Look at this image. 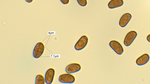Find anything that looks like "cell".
I'll list each match as a JSON object with an SVG mask.
<instances>
[{"instance_id": "obj_3", "label": "cell", "mask_w": 150, "mask_h": 84, "mask_svg": "<svg viewBox=\"0 0 150 84\" xmlns=\"http://www.w3.org/2000/svg\"><path fill=\"white\" fill-rule=\"evenodd\" d=\"M110 47L117 54L121 55L124 52V49L121 44L115 40L111 41L109 43Z\"/></svg>"}, {"instance_id": "obj_9", "label": "cell", "mask_w": 150, "mask_h": 84, "mask_svg": "<svg viewBox=\"0 0 150 84\" xmlns=\"http://www.w3.org/2000/svg\"><path fill=\"white\" fill-rule=\"evenodd\" d=\"M149 55L147 53H144L137 58L136 62L139 66L143 65L149 62Z\"/></svg>"}, {"instance_id": "obj_4", "label": "cell", "mask_w": 150, "mask_h": 84, "mask_svg": "<svg viewBox=\"0 0 150 84\" xmlns=\"http://www.w3.org/2000/svg\"><path fill=\"white\" fill-rule=\"evenodd\" d=\"M88 41V38L86 35L81 36L76 43L74 48L77 50H81L86 46Z\"/></svg>"}, {"instance_id": "obj_2", "label": "cell", "mask_w": 150, "mask_h": 84, "mask_svg": "<svg viewBox=\"0 0 150 84\" xmlns=\"http://www.w3.org/2000/svg\"><path fill=\"white\" fill-rule=\"evenodd\" d=\"M137 36V32L134 31L129 32L126 35L124 40V44L126 46H130Z\"/></svg>"}, {"instance_id": "obj_11", "label": "cell", "mask_w": 150, "mask_h": 84, "mask_svg": "<svg viewBox=\"0 0 150 84\" xmlns=\"http://www.w3.org/2000/svg\"><path fill=\"white\" fill-rule=\"evenodd\" d=\"M45 80L43 75L39 74L36 76L35 78V84H44Z\"/></svg>"}, {"instance_id": "obj_7", "label": "cell", "mask_w": 150, "mask_h": 84, "mask_svg": "<svg viewBox=\"0 0 150 84\" xmlns=\"http://www.w3.org/2000/svg\"><path fill=\"white\" fill-rule=\"evenodd\" d=\"M55 74V69L53 68L49 69L45 75V82L46 84H50L53 82Z\"/></svg>"}, {"instance_id": "obj_14", "label": "cell", "mask_w": 150, "mask_h": 84, "mask_svg": "<svg viewBox=\"0 0 150 84\" xmlns=\"http://www.w3.org/2000/svg\"><path fill=\"white\" fill-rule=\"evenodd\" d=\"M146 39L148 42H150V34L147 36Z\"/></svg>"}, {"instance_id": "obj_10", "label": "cell", "mask_w": 150, "mask_h": 84, "mask_svg": "<svg viewBox=\"0 0 150 84\" xmlns=\"http://www.w3.org/2000/svg\"><path fill=\"white\" fill-rule=\"evenodd\" d=\"M124 3L123 0H111L108 3L109 8L113 9L122 6Z\"/></svg>"}, {"instance_id": "obj_1", "label": "cell", "mask_w": 150, "mask_h": 84, "mask_svg": "<svg viewBox=\"0 0 150 84\" xmlns=\"http://www.w3.org/2000/svg\"><path fill=\"white\" fill-rule=\"evenodd\" d=\"M45 46L43 43L39 42L35 46L33 52V56L35 58H38L43 54Z\"/></svg>"}, {"instance_id": "obj_8", "label": "cell", "mask_w": 150, "mask_h": 84, "mask_svg": "<svg viewBox=\"0 0 150 84\" xmlns=\"http://www.w3.org/2000/svg\"><path fill=\"white\" fill-rule=\"evenodd\" d=\"M132 18L131 15L129 13H126L123 15L120 18L119 25L120 27H125Z\"/></svg>"}, {"instance_id": "obj_15", "label": "cell", "mask_w": 150, "mask_h": 84, "mask_svg": "<svg viewBox=\"0 0 150 84\" xmlns=\"http://www.w3.org/2000/svg\"><path fill=\"white\" fill-rule=\"evenodd\" d=\"M25 1L28 3H31L33 1V0H25Z\"/></svg>"}, {"instance_id": "obj_6", "label": "cell", "mask_w": 150, "mask_h": 84, "mask_svg": "<svg viewBox=\"0 0 150 84\" xmlns=\"http://www.w3.org/2000/svg\"><path fill=\"white\" fill-rule=\"evenodd\" d=\"M81 66L77 63H72L68 64L65 68L66 72L69 74L76 72L80 70Z\"/></svg>"}, {"instance_id": "obj_12", "label": "cell", "mask_w": 150, "mask_h": 84, "mask_svg": "<svg viewBox=\"0 0 150 84\" xmlns=\"http://www.w3.org/2000/svg\"><path fill=\"white\" fill-rule=\"evenodd\" d=\"M79 4L81 6H85L87 4L86 0H77Z\"/></svg>"}, {"instance_id": "obj_5", "label": "cell", "mask_w": 150, "mask_h": 84, "mask_svg": "<svg viewBox=\"0 0 150 84\" xmlns=\"http://www.w3.org/2000/svg\"><path fill=\"white\" fill-rule=\"evenodd\" d=\"M59 80L63 83H71L75 81L74 76L70 74H61L58 78Z\"/></svg>"}, {"instance_id": "obj_13", "label": "cell", "mask_w": 150, "mask_h": 84, "mask_svg": "<svg viewBox=\"0 0 150 84\" xmlns=\"http://www.w3.org/2000/svg\"><path fill=\"white\" fill-rule=\"evenodd\" d=\"M61 2L64 4H68L69 2V0H60Z\"/></svg>"}]
</instances>
